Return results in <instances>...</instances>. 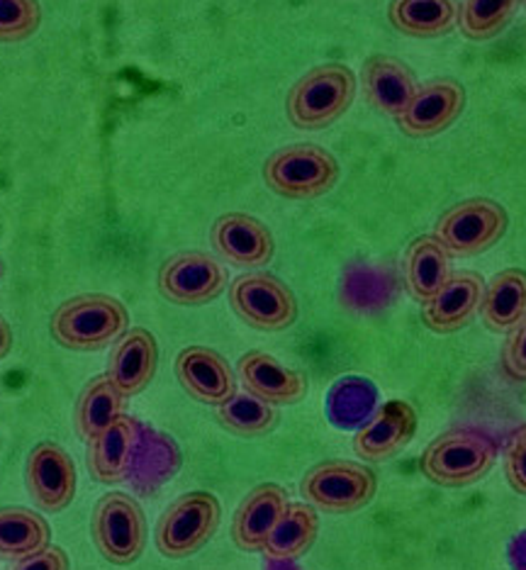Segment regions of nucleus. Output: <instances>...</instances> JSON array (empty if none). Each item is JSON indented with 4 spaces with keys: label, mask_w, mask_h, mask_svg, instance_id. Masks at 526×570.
<instances>
[{
    "label": "nucleus",
    "mask_w": 526,
    "mask_h": 570,
    "mask_svg": "<svg viewBox=\"0 0 526 570\" xmlns=\"http://www.w3.org/2000/svg\"><path fill=\"white\" fill-rule=\"evenodd\" d=\"M54 342L71 352H98L130 330L127 307L112 295H76L57 307L49 322Z\"/></svg>",
    "instance_id": "obj_1"
},
{
    "label": "nucleus",
    "mask_w": 526,
    "mask_h": 570,
    "mask_svg": "<svg viewBox=\"0 0 526 570\" xmlns=\"http://www.w3.org/2000/svg\"><path fill=\"white\" fill-rule=\"evenodd\" d=\"M356 76L344 63H322L300 76L290 88L286 110L298 129H322L351 108Z\"/></svg>",
    "instance_id": "obj_2"
},
{
    "label": "nucleus",
    "mask_w": 526,
    "mask_h": 570,
    "mask_svg": "<svg viewBox=\"0 0 526 570\" xmlns=\"http://www.w3.org/2000/svg\"><path fill=\"white\" fill-rule=\"evenodd\" d=\"M264 180L280 198L312 200L337 186L339 161L325 147L290 145L266 159Z\"/></svg>",
    "instance_id": "obj_3"
},
{
    "label": "nucleus",
    "mask_w": 526,
    "mask_h": 570,
    "mask_svg": "<svg viewBox=\"0 0 526 570\" xmlns=\"http://www.w3.org/2000/svg\"><path fill=\"white\" fill-rule=\"evenodd\" d=\"M497 444L480 432H448L421 453L419 469L431 483L460 488L480 481L493 469Z\"/></svg>",
    "instance_id": "obj_4"
},
{
    "label": "nucleus",
    "mask_w": 526,
    "mask_h": 570,
    "mask_svg": "<svg viewBox=\"0 0 526 570\" xmlns=\"http://www.w3.org/2000/svg\"><path fill=\"white\" fill-rule=\"evenodd\" d=\"M378 478L368 465L354 461H325L305 473L300 492L315 510L351 514L376 498Z\"/></svg>",
    "instance_id": "obj_5"
},
{
    "label": "nucleus",
    "mask_w": 526,
    "mask_h": 570,
    "mask_svg": "<svg viewBox=\"0 0 526 570\" xmlns=\"http://www.w3.org/2000/svg\"><path fill=\"white\" fill-rule=\"evenodd\" d=\"M509 217L505 207L490 198L458 203L436 219L434 237L451 256H476L505 237Z\"/></svg>",
    "instance_id": "obj_6"
},
{
    "label": "nucleus",
    "mask_w": 526,
    "mask_h": 570,
    "mask_svg": "<svg viewBox=\"0 0 526 570\" xmlns=\"http://www.w3.org/2000/svg\"><path fill=\"white\" fill-rule=\"evenodd\" d=\"M222 508L205 490L178 498L157 524V549L166 559H188L208 543L220 527Z\"/></svg>",
    "instance_id": "obj_7"
},
{
    "label": "nucleus",
    "mask_w": 526,
    "mask_h": 570,
    "mask_svg": "<svg viewBox=\"0 0 526 570\" xmlns=\"http://www.w3.org/2000/svg\"><path fill=\"white\" fill-rule=\"evenodd\" d=\"M91 531L102 559L115 566H130L145 553L147 517L125 492H110L96 504Z\"/></svg>",
    "instance_id": "obj_8"
},
{
    "label": "nucleus",
    "mask_w": 526,
    "mask_h": 570,
    "mask_svg": "<svg viewBox=\"0 0 526 570\" xmlns=\"http://www.w3.org/2000/svg\"><path fill=\"white\" fill-rule=\"evenodd\" d=\"M229 305L261 332L288 330L298 320V301L288 285L271 274H244L229 285Z\"/></svg>",
    "instance_id": "obj_9"
},
{
    "label": "nucleus",
    "mask_w": 526,
    "mask_h": 570,
    "mask_svg": "<svg viewBox=\"0 0 526 570\" xmlns=\"http://www.w3.org/2000/svg\"><path fill=\"white\" fill-rule=\"evenodd\" d=\"M227 288L225 266L202 252H181L159 271V291L176 305H205Z\"/></svg>",
    "instance_id": "obj_10"
},
{
    "label": "nucleus",
    "mask_w": 526,
    "mask_h": 570,
    "mask_svg": "<svg viewBox=\"0 0 526 570\" xmlns=\"http://www.w3.org/2000/svg\"><path fill=\"white\" fill-rule=\"evenodd\" d=\"M24 481H28L30 498L44 512L67 510L79 485L71 456L54 442H42L30 451Z\"/></svg>",
    "instance_id": "obj_11"
},
{
    "label": "nucleus",
    "mask_w": 526,
    "mask_h": 570,
    "mask_svg": "<svg viewBox=\"0 0 526 570\" xmlns=\"http://www.w3.org/2000/svg\"><path fill=\"white\" fill-rule=\"evenodd\" d=\"M466 108V90L454 79H436L417 88L397 125L409 137H434L451 127Z\"/></svg>",
    "instance_id": "obj_12"
},
{
    "label": "nucleus",
    "mask_w": 526,
    "mask_h": 570,
    "mask_svg": "<svg viewBox=\"0 0 526 570\" xmlns=\"http://www.w3.org/2000/svg\"><path fill=\"white\" fill-rule=\"evenodd\" d=\"M176 379L202 405L220 407L237 395V375L222 354L208 346H188L176 356Z\"/></svg>",
    "instance_id": "obj_13"
},
{
    "label": "nucleus",
    "mask_w": 526,
    "mask_h": 570,
    "mask_svg": "<svg viewBox=\"0 0 526 570\" xmlns=\"http://www.w3.org/2000/svg\"><path fill=\"white\" fill-rule=\"evenodd\" d=\"M212 246L225 262L241 268H261L274 258L276 242L261 219L227 213L212 225Z\"/></svg>",
    "instance_id": "obj_14"
},
{
    "label": "nucleus",
    "mask_w": 526,
    "mask_h": 570,
    "mask_svg": "<svg viewBox=\"0 0 526 570\" xmlns=\"http://www.w3.org/2000/svg\"><path fill=\"white\" fill-rule=\"evenodd\" d=\"M485 295V283L478 274L458 271L436 291L434 297L421 303V322L439 334H451L464 330L476 317Z\"/></svg>",
    "instance_id": "obj_15"
},
{
    "label": "nucleus",
    "mask_w": 526,
    "mask_h": 570,
    "mask_svg": "<svg viewBox=\"0 0 526 570\" xmlns=\"http://www.w3.org/2000/svg\"><path fill=\"white\" fill-rule=\"evenodd\" d=\"M237 375L247 393L266 400L268 405H295L307 393L305 375L266 352L244 354L237 364Z\"/></svg>",
    "instance_id": "obj_16"
},
{
    "label": "nucleus",
    "mask_w": 526,
    "mask_h": 570,
    "mask_svg": "<svg viewBox=\"0 0 526 570\" xmlns=\"http://www.w3.org/2000/svg\"><path fill=\"white\" fill-rule=\"evenodd\" d=\"M361 86L366 100L390 118H400L417 94L415 71L390 55H374L364 61Z\"/></svg>",
    "instance_id": "obj_17"
},
{
    "label": "nucleus",
    "mask_w": 526,
    "mask_h": 570,
    "mask_svg": "<svg viewBox=\"0 0 526 570\" xmlns=\"http://www.w3.org/2000/svg\"><path fill=\"white\" fill-rule=\"evenodd\" d=\"M159 366V344L149 330H127L112 348L108 379L125 397H135L153 381Z\"/></svg>",
    "instance_id": "obj_18"
},
{
    "label": "nucleus",
    "mask_w": 526,
    "mask_h": 570,
    "mask_svg": "<svg viewBox=\"0 0 526 570\" xmlns=\"http://www.w3.org/2000/svg\"><path fill=\"white\" fill-rule=\"evenodd\" d=\"M417 432V412L407 403H388L383 405L374 420L354 436V449L366 461H385L393 459L397 451H403L409 439Z\"/></svg>",
    "instance_id": "obj_19"
},
{
    "label": "nucleus",
    "mask_w": 526,
    "mask_h": 570,
    "mask_svg": "<svg viewBox=\"0 0 526 570\" xmlns=\"http://www.w3.org/2000/svg\"><path fill=\"white\" fill-rule=\"evenodd\" d=\"M286 508L288 495L280 485L264 483L254 488L239 504L232 522V539L237 547L241 551H261Z\"/></svg>",
    "instance_id": "obj_20"
},
{
    "label": "nucleus",
    "mask_w": 526,
    "mask_h": 570,
    "mask_svg": "<svg viewBox=\"0 0 526 570\" xmlns=\"http://www.w3.org/2000/svg\"><path fill=\"white\" fill-rule=\"evenodd\" d=\"M137 444V426L130 417L112 422L102 430L88 449V471L98 483H118L130 473L132 451Z\"/></svg>",
    "instance_id": "obj_21"
},
{
    "label": "nucleus",
    "mask_w": 526,
    "mask_h": 570,
    "mask_svg": "<svg viewBox=\"0 0 526 570\" xmlns=\"http://www.w3.org/2000/svg\"><path fill=\"white\" fill-rule=\"evenodd\" d=\"M388 20L397 32L417 40H434L458 22L456 0H390Z\"/></svg>",
    "instance_id": "obj_22"
},
{
    "label": "nucleus",
    "mask_w": 526,
    "mask_h": 570,
    "mask_svg": "<svg viewBox=\"0 0 526 570\" xmlns=\"http://www.w3.org/2000/svg\"><path fill=\"white\" fill-rule=\"evenodd\" d=\"M485 327L493 332H512L526 317V271L507 268L485 285L480 303Z\"/></svg>",
    "instance_id": "obj_23"
},
{
    "label": "nucleus",
    "mask_w": 526,
    "mask_h": 570,
    "mask_svg": "<svg viewBox=\"0 0 526 570\" xmlns=\"http://www.w3.org/2000/svg\"><path fill=\"white\" fill-rule=\"evenodd\" d=\"M319 531V517L312 504L288 502L274 531L264 543V553L274 561H295L312 549Z\"/></svg>",
    "instance_id": "obj_24"
},
{
    "label": "nucleus",
    "mask_w": 526,
    "mask_h": 570,
    "mask_svg": "<svg viewBox=\"0 0 526 570\" xmlns=\"http://www.w3.org/2000/svg\"><path fill=\"white\" fill-rule=\"evenodd\" d=\"M451 276V254L436 237H419L407 252L405 281L407 291L417 303H427L429 297Z\"/></svg>",
    "instance_id": "obj_25"
},
{
    "label": "nucleus",
    "mask_w": 526,
    "mask_h": 570,
    "mask_svg": "<svg viewBox=\"0 0 526 570\" xmlns=\"http://www.w3.org/2000/svg\"><path fill=\"white\" fill-rule=\"evenodd\" d=\"M125 400L127 397L115 387L108 373L88 383L79 395L73 414L76 430H79L81 439L93 442L102 430H108L112 422H118L125 414Z\"/></svg>",
    "instance_id": "obj_26"
},
{
    "label": "nucleus",
    "mask_w": 526,
    "mask_h": 570,
    "mask_svg": "<svg viewBox=\"0 0 526 570\" xmlns=\"http://www.w3.org/2000/svg\"><path fill=\"white\" fill-rule=\"evenodd\" d=\"M51 531L42 514L24 508L0 510V559L20 561L49 547Z\"/></svg>",
    "instance_id": "obj_27"
},
{
    "label": "nucleus",
    "mask_w": 526,
    "mask_h": 570,
    "mask_svg": "<svg viewBox=\"0 0 526 570\" xmlns=\"http://www.w3.org/2000/svg\"><path fill=\"white\" fill-rule=\"evenodd\" d=\"M522 0H460L458 28L473 42L495 40L515 20Z\"/></svg>",
    "instance_id": "obj_28"
},
{
    "label": "nucleus",
    "mask_w": 526,
    "mask_h": 570,
    "mask_svg": "<svg viewBox=\"0 0 526 570\" xmlns=\"http://www.w3.org/2000/svg\"><path fill=\"white\" fill-rule=\"evenodd\" d=\"M217 420L237 436H261L271 432L278 422V412L266 400L251 393H237L217 407Z\"/></svg>",
    "instance_id": "obj_29"
},
{
    "label": "nucleus",
    "mask_w": 526,
    "mask_h": 570,
    "mask_svg": "<svg viewBox=\"0 0 526 570\" xmlns=\"http://www.w3.org/2000/svg\"><path fill=\"white\" fill-rule=\"evenodd\" d=\"M40 24V0H0V42L3 45L30 40Z\"/></svg>",
    "instance_id": "obj_30"
},
{
    "label": "nucleus",
    "mask_w": 526,
    "mask_h": 570,
    "mask_svg": "<svg viewBox=\"0 0 526 570\" xmlns=\"http://www.w3.org/2000/svg\"><path fill=\"white\" fill-rule=\"evenodd\" d=\"M505 475L512 488L526 495V424L509 439L505 451Z\"/></svg>",
    "instance_id": "obj_31"
},
{
    "label": "nucleus",
    "mask_w": 526,
    "mask_h": 570,
    "mask_svg": "<svg viewBox=\"0 0 526 570\" xmlns=\"http://www.w3.org/2000/svg\"><path fill=\"white\" fill-rule=\"evenodd\" d=\"M505 366L519 381H526V317L512 330L505 344Z\"/></svg>",
    "instance_id": "obj_32"
},
{
    "label": "nucleus",
    "mask_w": 526,
    "mask_h": 570,
    "mask_svg": "<svg viewBox=\"0 0 526 570\" xmlns=\"http://www.w3.org/2000/svg\"><path fill=\"white\" fill-rule=\"evenodd\" d=\"M10 570H69V556L59 547H47L16 561Z\"/></svg>",
    "instance_id": "obj_33"
},
{
    "label": "nucleus",
    "mask_w": 526,
    "mask_h": 570,
    "mask_svg": "<svg viewBox=\"0 0 526 570\" xmlns=\"http://www.w3.org/2000/svg\"><path fill=\"white\" fill-rule=\"evenodd\" d=\"M10 348H12V332L8 322L0 317V361L10 354Z\"/></svg>",
    "instance_id": "obj_34"
},
{
    "label": "nucleus",
    "mask_w": 526,
    "mask_h": 570,
    "mask_svg": "<svg viewBox=\"0 0 526 570\" xmlns=\"http://www.w3.org/2000/svg\"><path fill=\"white\" fill-rule=\"evenodd\" d=\"M522 3H524V6H526V0H522Z\"/></svg>",
    "instance_id": "obj_35"
}]
</instances>
